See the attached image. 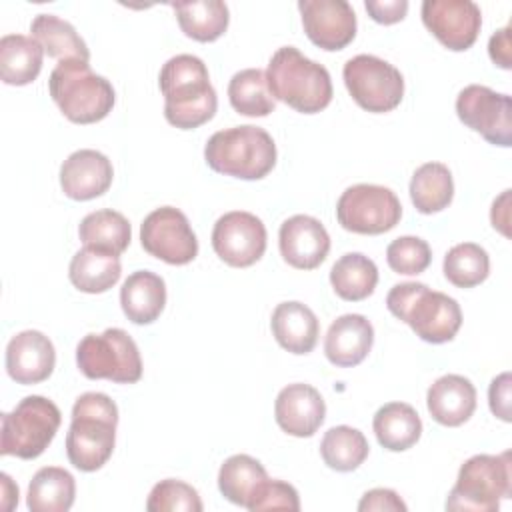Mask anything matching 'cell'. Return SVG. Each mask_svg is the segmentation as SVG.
<instances>
[{"instance_id": "1", "label": "cell", "mask_w": 512, "mask_h": 512, "mask_svg": "<svg viewBox=\"0 0 512 512\" xmlns=\"http://www.w3.org/2000/svg\"><path fill=\"white\" fill-rule=\"evenodd\" d=\"M160 92L164 96L166 120L192 130L214 118L218 108L216 90L210 84L206 64L194 54H176L160 70Z\"/></svg>"}, {"instance_id": "2", "label": "cell", "mask_w": 512, "mask_h": 512, "mask_svg": "<svg viewBox=\"0 0 512 512\" xmlns=\"http://www.w3.org/2000/svg\"><path fill=\"white\" fill-rule=\"evenodd\" d=\"M118 406L108 394L84 392L72 406V422L66 434V456L82 472L100 470L116 444Z\"/></svg>"}, {"instance_id": "3", "label": "cell", "mask_w": 512, "mask_h": 512, "mask_svg": "<svg viewBox=\"0 0 512 512\" xmlns=\"http://www.w3.org/2000/svg\"><path fill=\"white\" fill-rule=\"evenodd\" d=\"M386 306L392 316L406 322L420 340L430 344L450 342L462 326L460 304L444 292L430 290L424 282L392 286Z\"/></svg>"}, {"instance_id": "4", "label": "cell", "mask_w": 512, "mask_h": 512, "mask_svg": "<svg viewBox=\"0 0 512 512\" xmlns=\"http://www.w3.org/2000/svg\"><path fill=\"white\" fill-rule=\"evenodd\" d=\"M266 78L274 100L296 112L316 114L332 102L330 72L294 46H282L272 54Z\"/></svg>"}, {"instance_id": "5", "label": "cell", "mask_w": 512, "mask_h": 512, "mask_svg": "<svg viewBox=\"0 0 512 512\" xmlns=\"http://www.w3.org/2000/svg\"><path fill=\"white\" fill-rule=\"evenodd\" d=\"M204 160L218 174L240 180H260L276 166V144L260 126H232L208 138Z\"/></svg>"}, {"instance_id": "6", "label": "cell", "mask_w": 512, "mask_h": 512, "mask_svg": "<svg viewBox=\"0 0 512 512\" xmlns=\"http://www.w3.org/2000/svg\"><path fill=\"white\" fill-rule=\"evenodd\" d=\"M48 92L60 112L74 124H94L106 118L116 92L104 76L92 72L88 62L62 60L50 72Z\"/></svg>"}, {"instance_id": "7", "label": "cell", "mask_w": 512, "mask_h": 512, "mask_svg": "<svg viewBox=\"0 0 512 512\" xmlns=\"http://www.w3.org/2000/svg\"><path fill=\"white\" fill-rule=\"evenodd\" d=\"M510 494V452L498 456L476 454L460 466L456 484L446 498V510L494 512L500 508V498H510Z\"/></svg>"}, {"instance_id": "8", "label": "cell", "mask_w": 512, "mask_h": 512, "mask_svg": "<svg viewBox=\"0 0 512 512\" xmlns=\"http://www.w3.org/2000/svg\"><path fill=\"white\" fill-rule=\"evenodd\" d=\"M62 422L60 408L44 396L22 398L12 412L2 414V456L38 458L54 440Z\"/></svg>"}, {"instance_id": "9", "label": "cell", "mask_w": 512, "mask_h": 512, "mask_svg": "<svg viewBox=\"0 0 512 512\" xmlns=\"http://www.w3.org/2000/svg\"><path fill=\"white\" fill-rule=\"evenodd\" d=\"M76 364L90 380L134 384L142 378V358L132 336L122 328L86 334L76 346Z\"/></svg>"}, {"instance_id": "10", "label": "cell", "mask_w": 512, "mask_h": 512, "mask_svg": "<svg viewBox=\"0 0 512 512\" xmlns=\"http://www.w3.org/2000/svg\"><path fill=\"white\" fill-rule=\"evenodd\" d=\"M344 84L352 100L374 114L394 110L404 96V78L396 66L372 56L358 54L344 64Z\"/></svg>"}, {"instance_id": "11", "label": "cell", "mask_w": 512, "mask_h": 512, "mask_svg": "<svg viewBox=\"0 0 512 512\" xmlns=\"http://www.w3.org/2000/svg\"><path fill=\"white\" fill-rule=\"evenodd\" d=\"M338 224L354 234H384L402 218L398 196L378 184H354L336 202Z\"/></svg>"}, {"instance_id": "12", "label": "cell", "mask_w": 512, "mask_h": 512, "mask_svg": "<svg viewBox=\"0 0 512 512\" xmlns=\"http://www.w3.org/2000/svg\"><path fill=\"white\" fill-rule=\"evenodd\" d=\"M456 114L464 126L494 146H512V100L482 84H470L456 98Z\"/></svg>"}, {"instance_id": "13", "label": "cell", "mask_w": 512, "mask_h": 512, "mask_svg": "<svg viewBox=\"0 0 512 512\" xmlns=\"http://www.w3.org/2000/svg\"><path fill=\"white\" fill-rule=\"evenodd\" d=\"M142 248L172 266H184L198 254L196 234L186 214L174 206L152 210L140 224Z\"/></svg>"}, {"instance_id": "14", "label": "cell", "mask_w": 512, "mask_h": 512, "mask_svg": "<svg viewBox=\"0 0 512 512\" xmlns=\"http://www.w3.org/2000/svg\"><path fill=\"white\" fill-rule=\"evenodd\" d=\"M264 222L244 210L222 214L212 228V248L216 256L234 268L256 264L266 252Z\"/></svg>"}, {"instance_id": "15", "label": "cell", "mask_w": 512, "mask_h": 512, "mask_svg": "<svg viewBox=\"0 0 512 512\" xmlns=\"http://www.w3.org/2000/svg\"><path fill=\"white\" fill-rule=\"evenodd\" d=\"M422 22L436 40L454 52L468 50L482 26V12L472 0H424Z\"/></svg>"}, {"instance_id": "16", "label": "cell", "mask_w": 512, "mask_h": 512, "mask_svg": "<svg viewBox=\"0 0 512 512\" xmlns=\"http://www.w3.org/2000/svg\"><path fill=\"white\" fill-rule=\"evenodd\" d=\"M302 26L312 44L334 52L356 36V12L346 0H300Z\"/></svg>"}, {"instance_id": "17", "label": "cell", "mask_w": 512, "mask_h": 512, "mask_svg": "<svg viewBox=\"0 0 512 512\" xmlns=\"http://www.w3.org/2000/svg\"><path fill=\"white\" fill-rule=\"evenodd\" d=\"M278 246L286 264L298 270H314L330 252V236L314 216L296 214L282 222Z\"/></svg>"}, {"instance_id": "18", "label": "cell", "mask_w": 512, "mask_h": 512, "mask_svg": "<svg viewBox=\"0 0 512 512\" xmlns=\"http://www.w3.org/2000/svg\"><path fill=\"white\" fill-rule=\"evenodd\" d=\"M274 418L286 434L310 438L326 418V402L310 384H288L276 396Z\"/></svg>"}, {"instance_id": "19", "label": "cell", "mask_w": 512, "mask_h": 512, "mask_svg": "<svg viewBox=\"0 0 512 512\" xmlns=\"http://www.w3.org/2000/svg\"><path fill=\"white\" fill-rule=\"evenodd\" d=\"M54 364V344L40 330H22L6 346V372L18 384L28 386L48 380Z\"/></svg>"}, {"instance_id": "20", "label": "cell", "mask_w": 512, "mask_h": 512, "mask_svg": "<svg viewBox=\"0 0 512 512\" xmlns=\"http://www.w3.org/2000/svg\"><path fill=\"white\" fill-rule=\"evenodd\" d=\"M112 178V162L108 156L92 148L72 152L60 166L62 192L78 202L92 200L108 192Z\"/></svg>"}, {"instance_id": "21", "label": "cell", "mask_w": 512, "mask_h": 512, "mask_svg": "<svg viewBox=\"0 0 512 512\" xmlns=\"http://www.w3.org/2000/svg\"><path fill=\"white\" fill-rule=\"evenodd\" d=\"M374 344V328L362 314L338 316L324 338L326 358L340 368L358 366Z\"/></svg>"}, {"instance_id": "22", "label": "cell", "mask_w": 512, "mask_h": 512, "mask_svg": "<svg viewBox=\"0 0 512 512\" xmlns=\"http://www.w3.org/2000/svg\"><path fill=\"white\" fill-rule=\"evenodd\" d=\"M426 408L442 426H460L476 410V388L460 374L440 376L426 392Z\"/></svg>"}, {"instance_id": "23", "label": "cell", "mask_w": 512, "mask_h": 512, "mask_svg": "<svg viewBox=\"0 0 512 512\" xmlns=\"http://www.w3.org/2000/svg\"><path fill=\"white\" fill-rule=\"evenodd\" d=\"M270 328L276 342L292 354H308L314 350L320 336L316 314L302 302H280L270 318Z\"/></svg>"}, {"instance_id": "24", "label": "cell", "mask_w": 512, "mask_h": 512, "mask_svg": "<svg viewBox=\"0 0 512 512\" xmlns=\"http://www.w3.org/2000/svg\"><path fill=\"white\" fill-rule=\"evenodd\" d=\"M120 306L134 324H152L166 306V284L150 270L132 272L120 288Z\"/></svg>"}, {"instance_id": "25", "label": "cell", "mask_w": 512, "mask_h": 512, "mask_svg": "<svg viewBox=\"0 0 512 512\" xmlns=\"http://www.w3.org/2000/svg\"><path fill=\"white\" fill-rule=\"evenodd\" d=\"M122 274L118 254L84 246L78 250L68 266V278L80 292L102 294L110 290Z\"/></svg>"}, {"instance_id": "26", "label": "cell", "mask_w": 512, "mask_h": 512, "mask_svg": "<svg viewBox=\"0 0 512 512\" xmlns=\"http://www.w3.org/2000/svg\"><path fill=\"white\" fill-rule=\"evenodd\" d=\"M372 428L380 446L390 452L412 448L422 436V420L406 402H388L374 414Z\"/></svg>"}, {"instance_id": "27", "label": "cell", "mask_w": 512, "mask_h": 512, "mask_svg": "<svg viewBox=\"0 0 512 512\" xmlns=\"http://www.w3.org/2000/svg\"><path fill=\"white\" fill-rule=\"evenodd\" d=\"M44 50L24 34H6L0 40V78L10 86L34 82L42 70Z\"/></svg>"}, {"instance_id": "28", "label": "cell", "mask_w": 512, "mask_h": 512, "mask_svg": "<svg viewBox=\"0 0 512 512\" xmlns=\"http://www.w3.org/2000/svg\"><path fill=\"white\" fill-rule=\"evenodd\" d=\"M74 496V476L60 466H44L28 484L26 506L30 512H66L72 508Z\"/></svg>"}, {"instance_id": "29", "label": "cell", "mask_w": 512, "mask_h": 512, "mask_svg": "<svg viewBox=\"0 0 512 512\" xmlns=\"http://www.w3.org/2000/svg\"><path fill=\"white\" fill-rule=\"evenodd\" d=\"M32 38L56 60H90V50L76 28L56 14H38L30 24Z\"/></svg>"}, {"instance_id": "30", "label": "cell", "mask_w": 512, "mask_h": 512, "mask_svg": "<svg viewBox=\"0 0 512 512\" xmlns=\"http://www.w3.org/2000/svg\"><path fill=\"white\" fill-rule=\"evenodd\" d=\"M182 32L198 42L218 40L230 22L228 6L220 0H194L170 4Z\"/></svg>"}, {"instance_id": "31", "label": "cell", "mask_w": 512, "mask_h": 512, "mask_svg": "<svg viewBox=\"0 0 512 512\" xmlns=\"http://www.w3.org/2000/svg\"><path fill=\"white\" fill-rule=\"evenodd\" d=\"M410 198L420 214H434L450 206L454 198L452 172L442 162H426L412 174Z\"/></svg>"}, {"instance_id": "32", "label": "cell", "mask_w": 512, "mask_h": 512, "mask_svg": "<svg viewBox=\"0 0 512 512\" xmlns=\"http://www.w3.org/2000/svg\"><path fill=\"white\" fill-rule=\"evenodd\" d=\"M268 480L266 468L248 454H234L218 470L220 494L236 506L246 508L256 490Z\"/></svg>"}, {"instance_id": "33", "label": "cell", "mask_w": 512, "mask_h": 512, "mask_svg": "<svg viewBox=\"0 0 512 512\" xmlns=\"http://www.w3.org/2000/svg\"><path fill=\"white\" fill-rule=\"evenodd\" d=\"M330 284L342 300L360 302L374 292L378 284V268L362 252H348L334 262Z\"/></svg>"}, {"instance_id": "34", "label": "cell", "mask_w": 512, "mask_h": 512, "mask_svg": "<svg viewBox=\"0 0 512 512\" xmlns=\"http://www.w3.org/2000/svg\"><path fill=\"white\" fill-rule=\"evenodd\" d=\"M78 236L84 246H92L120 256L130 246L132 228L124 214L104 208L90 212L82 218L78 226Z\"/></svg>"}, {"instance_id": "35", "label": "cell", "mask_w": 512, "mask_h": 512, "mask_svg": "<svg viewBox=\"0 0 512 512\" xmlns=\"http://www.w3.org/2000/svg\"><path fill=\"white\" fill-rule=\"evenodd\" d=\"M228 100L238 114L250 118L268 116L276 108L266 72L260 68H244L236 72L228 84Z\"/></svg>"}, {"instance_id": "36", "label": "cell", "mask_w": 512, "mask_h": 512, "mask_svg": "<svg viewBox=\"0 0 512 512\" xmlns=\"http://www.w3.org/2000/svg\"><path fill=\"white\" fill-rule=\"evenodd\" d=\"M370 446L366 436L352 426H332L320 442L324 464L336 472H352L368 458Z\"/></svg>"}, {"instance_id": "37", "label": "cell", "mask_w": 512, "mask_h": 512, "mask_svg": "<svg viewBox=\"0 0 512 512\" xmlns=\"http://www.w3.org/2000/svg\"><path fill=\"white\" fill-rule=\"evenodd\" d=\"M442 270L446 280L456 288H474L488 278L490 256L480 244L462 242L446 252Z\"/></svg>"}, {"instance_id": "38", "label": "cell", "mask_w": 512, "mask_h": 512, "mask_svg": "<svg viewBox=\"0 0 512 512\" xmlns=\"http://www.w3.org/2000/svg\"><path fill=\"white\" fill-rule=\"evenodd\" d=\"M148 512H202V500L190 484L174 478L160 480L148 494Z\"/></svg>"}, {"instance_id": "39", "label": "cell", "mask_w": 512, "mask_h": 512, "mask_svg": "<svg viewBox=\"0 0 512 512\" xmlns=\"http://www.w3.org/2000/svg\"><path fill=\"white\" fill-rule=\"evenodd\" d=\"M386 262L396 274L416 276L430 266L432 252L426 240L418 236H400L388 244Z\"/></svg>"}, {"instance_id": "40", "label": "cell", "mask_w": 512, "mask_h": 512, "mask_svg": "<svg viewBox=\"0 0 512 512\" xmlns=\"http://www.w3.org/2000/svg\"><path fill=\"white\" fill-rule=\"evenodd\" d=\"M250 512H262V510H288L298 512L300 510V496L298 490L282 480H266L252 500L246 506Z\"/></svg>"}, {"instance_id": "41", "label": "cell", "mask_w": 512, "mask_h": 512, "mask_svg": "<svg viewBox=\"0 0 512 512\" xmlns=\"http://www.w3.org/2000/svg\"><path fill=\"white\" fill-rule=\"evenodd\" d=\"M406 508L408 506L404 504V500L390 488H372L358 502L360 512H406Z\"/></svg>"}, {"instance_id": "42", "label": "cell", "mask_w": 512, "mask_h": 512, "mask_svg": "<svg viewBox=\"0 0 512 512\" xmlns=\"http://www.w3.org/2000/svg\"><path fill=\"white\" fill-rule=\"evenodd\" d=\"M364 8L374 22L388 26L404 20L408 12V2L406 0H366Z\"/></svg>"}, {"instance_id": "43", "label": "cell", "mask_w": 512, "mask_h": 512, "mask_svg": "<svg viewBox=\"0 0 512 512\" xmlns=\"http://www.w3.org/2000/svg\"><path fill=\"white\" fill-rule=\"evenodd\" d=\"M488 402L494 416L504 422H510V372H502L490 382L488 388Z\"/></svg>"}, {"instance_id": "44", "label": "cell", "mask_w": 512, "mask_h": 512, "mask_svg": "<svg viewBox=\"0 0 512 512\" xmlns=\"http://www.w3.org/2000/svg\"><path fill=\"white\" fill-rule=\"evenodd\" d=\"M512 42H510V26H504L500 30H496L490 36L488 42V54L490 60L502 68V70H510L512 68Z\"/></svg>"}, {"instance_id": "45", "label": "cell", "mask_w": 512, "mask_h": 512, "mask_svg": "<svg viewBox=\"0 0 512 512\" xmlns=\"http://www.w3.org/2000/svg\"><path fill=\"white\" fill-rule=\"evenodd\" d=\"M508 198H510V190H504L500 194V198H496L492 202V210H490V220L492 226L502 232L504 236H508Z\"/></svg>"}, {"instance_id": "46", "label": "cell", "mask_w": 512, "mask_h": 512, "mask_svg": "<svg viewBox=\"0 0 512 512\" xmlns=\"http://www.w3.org/2000/svg\"><path fill=\"white\" fill-rule=\"evenodd\" d=\"M0 480H2V508L12 510L14 506H18V486L12 482L8 474H0Z\"/></svg>"}]
</instances>
